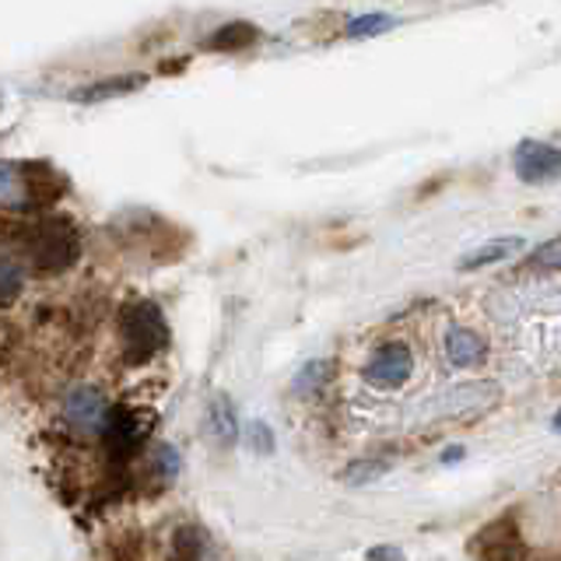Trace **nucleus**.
<instances>
[{"instance_id": "9d476101", "label": "nucleus", "mask_w": 561, "mask_h": 561, "mask_svg": "<svg viewBox=\"0 0 561 561\" xmlns=\"http://www.w3.org/2000/svg\"><path fill=\"white\" fill-rule=\"evenodd\" d=\"M148 78L145 75H123V78H113V81H99V84H88L75 95L78 102H102V99H116V95H127L134 88H140Z\"/></svg>"}, {"instance_id": "9b49d317", "label": "nucleus", "mask_w": 561, "mask_h": 561, "mask_svg": "<svg viewBox=\"0 0 561 561\" xmlns=\"http://www.w3.org/2000/svg\"><path fill=\"white\" fill-rule=\"evenodd\" d=\"M523 245V239H495V242H488V245H481V250H473V253H467L463 260H460V267L463 271H478V267H488V263H499V260H505V256H513L516 250Z\"/></svg>"}, {"instance_id": "aec40b11", "label": "nucleus", "mask_w": 561, "mask_h": 561, "mask_svg": "<svg viewBox=\"0 0 561 561\" xmlns=\"http://www.w3.org/2000/svg\"><path fill=\"white\" fill-rule=\"evenodd\" d=\"M554 428H558V432H561V411H558V414H554Z\"/></svg>"}, {"instance_id": "39448f33", "label": "nucleus", "mask_w": 561, "mask_h": 561, "mask_svg": "<svg viewBox=\"0 0 561 561\" xmlns=\"http://www.w3.org/2000/svg\"><path fill=\"white\" fill-rule=\"evenodd\" d=\"M411 368H414V358H411V347L400 344V341H390L376 347V355L368 358L365 365V379L379 386V390H397L411 379Z\"/></svg>"}, {"instance_id": "6ab92c4d", "label": "nucleus", "mask_w": 561, "mask_h": 561, "mask_svg": "<svg viewBox=\"0 0 561 561\" xmlns=\"http://www.w3.org/2000/svg\"><path fill=\"white\" fill-rule=\"evenodd\" d=\"M368 561H403V554L397 548H373L368 551Z\"/></svg>"}, {"instance_id": "f03ea898", "label": "nucleus", "mask_w": 561, "mask_h": 561, "mask_svg": "<svg viewBox=\"0 0 561 561\" xmlns=\"http://www.w3.org/2000/svg\"><path fill=\"white\" fill-rule=\"evenodd\" d=\"M119 347H123V358L140 365V362H151L158 351H165L169 344V323L162 309L154 302H145V298H137V302H127L119 309Z\"/></svg>"}, {"instance_id": "1a4fd4ad", "label": "nucleus", "mask_w": 561, "mask_h": 561, "mask_svg": "<svg viewBox=\"0 0 561 561\" xmlns=\"http://www.w3.org/2000/svg\"><path fill=\"white\" fill-rule=\"evenodd\" d=\"M256 39H260V32L250 22H232V25H225V28H218L215 35H210L207 46L221 49V53H236V49H250Z\"/></svg>"}, {"instance_id": "2eb2a0df", "label": "nucleus", "mask_w": 561, "mask_h": 561, "mask_svg": "<svg viewBox=\"0 0 561 561\" xmlns=\"http://www.w3.org/2000/svg\"><path fill=\"white\" fill-rule=\"evenodd\" d=\"M204 537L197 530H180L172 537V561H201Z\"/></svg>"}, {"instance_id": "6e6552de", "label": "nucleus", "mask_w": 561, "mask_h": 561, "mask_svg": "<svg viewBox=\"0 0 561 561\" xmlns=\"http://www.w3.org/2000/svg\"><path fill=\"white\" fill-rule=\"evenodd\" d=\"M484 341L478 337L473 330L467 327H456L449 330V337H446V355L456 368H467V365H478L484 358Z\"/></svg>"}, {"instance_id": "a211bd4d", "label": "nucleus", "mask_w": 561, "mask_h": 561, "mask_svg": "<svg viewBox=\"0 0 561 561\" xmlns=\"http://www.w3.org/2000/svg\"><path fill=\"white\" fill-rule=\"evenodd\" d=\"M397 22L390 14H365V18H355V22L347 25V35H376V32H386V28H393Z\"/></svg>"}, {"instance_id": "20e7f679", "label": "nucleus", "mask_w": 561, "mask_h": 561, "mask_svg": "<svg viewBox=\"0 0 561 561\" xmlns=\"http://www.w3.org/2000/svg\"><path fill=\"white\" fill-rule=\"evenodd\" d=\"M148 414L145 411H134V408H113L110 411V421H105V446H110V453L116 456V460H127V456H134L140 449V443H145L148 435Z\"/></svg>"}, {"instance_id": "423d86ee", "label": "nucleus", "mask_w": 561, "mask_h": 561, "mask_svg": "<svg viewBox=\"0 0 561 561\" xmlns=\"http://www.w3.org/2000/svg\"><path fill=\"white\" fill-rule=\"evenodd\" d=\"M110 403L102 400V393L95 390H75L64 403V417L70 428H78L84 435H102L105 432V421H110Z\"/></svg>"}, {"instance_id": "7ed1b4c3", "label": "nucleus", "mask_w": 561, "mask_h": 561, "mask_svg": "<svg viewBox=\"0 0 561 561\" xmlns=\"http://www.w3.org/2000/svg\"><path fill=\"white\" fill-rule=\"evenodd\" d=\"M513 169L523 183L540 186V183H554L561 180V148L548 145V140H534L526 137L513 151Z\"/></svg>"}, {"instance_id": "f8f14e48", "label": "nucleus", "mask_w": 561, "mask_h": 561, "mask_svg": "<svg viewBox=\"0 0 561 561\" xmlns=\"http://www.w3.org/2000/svg\"><path fill=\"white\" fill-rule=\"evenodd\" d=\"M0 204L28 207V175L11 162H0Z\"/></svg>"}, {"instance_id": "ddd939ff", "label": "nucleus", "mask_w": 561, "mask_h": 561, "mask_svg": "<svg viewBox=\"0 0 561 561\" xmlns=\"http://www.w3.org/2000/svg\"><path fill=\"white\" fill-rule=\"evenodd\" d=\"M22 285H25L22 267H18V263H14L11 256L0 253V306L14 302V298L22 295Z\"/></svg>"}, {"instance_id": "f257e3e1", "label": "nucleus", "mask_w": 561, "mask_h": 561, "mask_svg": "<svg viewBox=\"0 0 561 561\" xmlns=\"http://www.w3.org/2000/svg\"><path fill=\"white\" fill-rule=\"evenodd\" d=\"M18 242H22V256L35 274H60L81 253V236L75 221H67V218L32 221Z\"/></svg>"}, {"instance_id": "f3484780", "label": "nucleus", "mask_w": 561, "mask_h": 561, "mask_svg": "<svg viewBox=\"0 0 561 561\" xmlns=\"http://www.w3.org/2000/svg\"><path fill=\"white\" fill-rule=\"evenodd\" d=\"M210 421H215V435L221 443H232L236 438V414L228 408L225 400H215V408H210Z\"/></svg>"}, {"instance_id": "dca6fc26", "label": "nucleus", "mask_w": 561, "mask_h": 561, "mask_svg": "<svg viewBox=\"0 0 561 561\" xmlns=\"http://www.w3.org/2000/svg\"><path fill=\"white\" fill-rule=\"evenodd\" d=\"M386 470H390V463H386V460H362V463H351L344 470V481L347 484H368V481L382 478Z\"/></svg>"}, {"instance_id": "4468645a", "label": "nucleus", "mask_w": 561, "mask_h": 561, "mask_svg": "<svg viewBox=\"0 0 561 561\" xmlns=\"http://www.w3.org/2000/svg\"><path fill=\"white\" fill-rule=\"evenodd\" d=\"M526 267L540 271V274L561 271V236L551 239V242H543V245H537V250L530 253V260H526Z\"/></svg>"}, {"instance_id": "0eeeda50", "label": "nucleus", "mask_w": 561, "mask_h": 561, "mask_svg": "<svg viewBox=\"0 0 561 561\" xmlns=\"http://www.w3.org/2000/svg\"><path fill=\"white\" fill-rule=\"evenodd\" d=\"M478 554L481 561H523L526 548L519 540V530L513 519H499L491 523L488 530L478 534Z\"/></svg>"}]
</instances>
